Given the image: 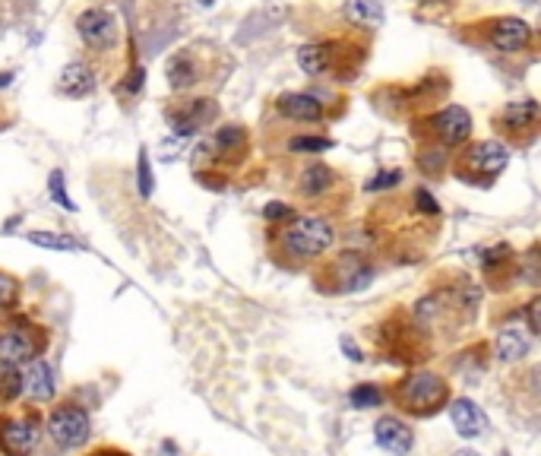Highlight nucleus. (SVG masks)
Wrapping results in <instances>:
<instances>
[{"label": "nucleus", "mask_w": 541, "mask_h": 456, "mask_svg": "<svg viewBox=\"0 0 541 456\" xmlns=\"http://www.w3.org/2000/svg\"><path fill=\"white\" fill-rule=\"evenodd\" d=\"M390 399L402 412H408V415L431 418L434 412H440L450 403V384L431 371H415V374H406L390 390Z\"/></svg>", "instance_id": "nucleus-1"}, {"label": "nucleus", "mask_w": 541, "mask_h": 456, "mask_svg": "<svg viewBox=\"0 0 541 456\" xmlns=\"http://www.w3.org/2000/svg\"><path fill=\"white\" fill-rule=\"evenodd\" d=\"M278 244H282V254H288V257L314 260L330 251L332 225L326 219H320V216H294L278 232Z\"/></svg>", "instance_id": "nucleus-2"}, {"label": "nucleus", "mask_w": 541, "mask_h": 456, "mask_svg": "<svg viewBox=\"0 0 541 456\" xmlns=\"http://www.w3.org/2000/svg\"><path fill=\"white\" fill-rule=\"evenodd\" d=\"M48 434L51 441L64 450L83 447L89 441V415H86L80 406L64 403L48 415Z\"/></svg>", "instance_id": "nucleus-3"}, {"label": "nucleus", "mask_w": 541, "mask_h": 456, "mask_svg": "<svg viewBox=\"0 0 541 456\" xmlns=\"http://www.w3.org/2000/svg\"><path fill=\"white\" fill-rule=\"evenodd\" d=\"M38 444V412L26 415H0V453L32 456Z\"/></svg>", "instance_id": "nucleus-4"}, {"label": "nucleus", "mask_w": 541, "mask_h": 456, "mask_svg": "<svg viewBox=\"0 0 541 456\" xmlns=\"http://www.w3.org/2000/svg\"><path fill=\"white\" fill-rule=\"evenodd\" d=\"M76 32L89 48L105 51L118 42V19L108 10H86V13L76 16Z\"/></svg>", "instance_id": "nucleus-5"}, {"label": "nucleus", "mask_w": 541, "mask_h": 456, "mask_svg": "<svg viewBox=\"0 0 541 456\" xmlns=\"http://www.w3.org/2000/svg\"><path fill=\"white\" fill-rule=\"evenodd\" d=\"M374 441H377V447L386 450L390 456H408V453H412V447H415V434H412V428L402 422V418L384 415V418H377Z\"/></svg>", "instance_id": "nucleus-6"}, {"label": "nucleus", "mask_w": 541, "mask_h": 456, "mask_svg": "<svg viewBox=\"0 0 541 456\" xmlns=\"http://www.w3.org/2000/svg\"><path fill=\"white\" fill-rule=\"evenodd\" d=\"M510 162V149L504 143H497V140H484V143H475L472 149L466 152V168L472 175H481V178H494L500 175Z\"/></svg>", "instance_id": "nucleus-7"}, {"label": "nucleus", "mask_w": 541, "mask_h": 456, "mask_svg": "<svg viewBox=\"0 0 541 456\" xmlns=\"http://www.w3.org/2000/svg\"><path fill=\"white\" fill-rule=\"evenodd\" d=\"M38 355V346H35V333L23 323L4 330L0 336V365H26L32 358Z\"/></svg>", "instance_id": "nucleus-8"}, {"label": "nucleus", "mask_w": 541, "mask_h": 456, "mask_svg": "<svg viewBox=\"0 0 541 456\" xmlns=\"http://www.w3.org/2000/svg\"><path fill=\"white\" fill-rule=\"evenodd\" d=\"M434 133L444 140L446 146H459L466 143L469 133H472V114L466 108L450 105L434 118Z\"/></svg>", "instance_id": "nucleus-9"}, {"label": "nucleus", "mask_w": 541, "mask_h": 456, "mask_svg": "<svg viewBox=\"0 0 541 456\" xmlns=\"http://www.w3.org/2000/svg\"><path fill=\"white\" fill-rule=\"evenodd\" d=\"M529 42H532V29H529V23L516 19V16L497 19L494 29H491V45H494L497 51H504V54L522 51V48H526Z\"/></svg>", "instance_id": "nucleus-10"}, {"label": "nucleus", "mask_w": 541, "mask_h": 456, "mask_svg": "<svg viewBox=\"0 0 541 456\" xmlns=\"http://www.w3.org/2000/svg\"><path fill=\"white\" fill-rule=\"evenodd\" d=\"M450 422L456 428L459 437H466V441H475L484 434L488 428V415L472 403V399H453L450 403Z\"/></svg>", "instance_id": "nucleus-11"}, {"label": "nucleus", "mask_w": 541, "mask_h": 456, "mask_svg": "<svg viewBox=\"0 0 541 456\" xmlns=\"http://www.w3.org/2000/svg\"><path fill=\"white\" fill-rule=\"evenodd\" d=\"M23 390L29 393L32 403H48V399H54V371L48 361H42V358H32L29 365V374L23 377Z\"/></svg>", "instance_id": "nucleus-12"}, {"label": "nucleus", "mask_w": 541, "mask_h": 456, "mask_svg": "<svg viewBox=\"0 0 541 456\" xmlns=\"http://www.w3.org/2000/svg\"><path fill=\"white\" fill-rule=\"evenodd\" d=\"M278 111L292 118V121H320L324 118V105L308 92H286L278 99Z\"/></svg>", "instance_id": "nucleus-13"}, {"label": "nucleus", "mask_w": 541, "mask_h": 456, "mask_svg": "<svg viewBox=\"0 0 541 456\" xmlns=\"http://www.w3.org/2000/svg\"><path fill=\"white\" fill-rule=\"evenodd\" d=\"M57 89L67 95V99H83L95 89V76L86 64H67L60 70V80H57Z\"/></svg>", "instance_id": "nucleus-14"}, {"label": "nucleus", "mask_w": 541, "mask_h": 456, "mask_svg": "<svg viewBox=\"0 0 541 456\" xmlns=\"http://www.w3.org/2000/svg\"><path fill=\"white\" fill-rule=\"evenodd\" d=\"M532 349V336L522 327H504L497 333V358L500 361H522Z\"/></svg>", "instance_id": "nucleus-15"}, {"label": "nucleus", "mask_w": 541, "mask_h": 456, "mask_svg": "<svg viewBox=\"0 0 541 456\" xmlns=\"http://www.w3.org/2000/svg\"><path fill=\"white\" fill-rule=\"evenodd\" d=\"M332 61H336V51H332V45H326V42H314V45H304L298 51L301 70H304V73H310V76L330 73Z\"/></svg>", "instance_id": "nucleus-16"}, {"label": "nucleus", "mask_w": 541, "mask_h": 456, "mask_svg": "<svg viewBox=\"0 0 541 456\" xmlns=\"http://www.w3.org/2000/svg\"><path fill=\"white\" fill-rule=\"evenodd\" d=\"M346 19L361 29H377V26H384V7H380V0H348Z\"/></svg>", "instance_id": "nucleus-17"}, {"label": "nucleus", "mask_w": 541, "mask_h": 456, "mask_svg": "<svg viewBox=\"0 0 541 456\" xmlns=\"http://www.w3.org/2000/svg\"><path fill=\"white\" fill-rule=\"evenodd\" d=\"M500 121H504V127H510V130L535 127V124H538V102H532V99L510 102V105L504 108V114H500Z\"/></svg>", "instance_id": "nucleus-18"}, {"label": "nucleus", "mask_w": 541, "mask_h": 456, "mask_svg": "<svg viewBox=\"0 0 541 456\" xmlns=\"http://www.w3.org/2000/svg\"><path fill=\"white\" fill-rule=\"evenodd\" d=\"M196 80H200V70H196V64L190 61L187 54H178V57L168 61V83H171V89H187Z\"/></svg>", "instance_id": "nucleus-19"}, {"label": "nucleus", "mask_w": 541, "mask_h": 456, "mask_svg": "<svg viewBox=\"0 0 541 456\" xmlns=\"http://www.w3.org/2000/svg\"><path fill=\"white\" fill-rule=\"evenodd\" d=\"M332 168H326V165H310V168H304V178H301V190L308 194V197H320L324 190H330L332 187Z\"/></svg>", "instance_id": "nucleus-20"}, {"label": "nucleus", "mask_w": 541, "mask_h": 456, "mask_svg": "<svg viewBox=\"0 0 541 456\" xmlns=\"http://www.w3.org/2000/svg\"><path fill=\"white\" fill-rule=\"evenodd\" d=\"M23 393V374L16 365H0V403H13Z\"/></svg>", "instance_id": "nucleus-21"}, {"label": "nucleus", "mask_w": 541, "mask_h": 456, "mask_svg": "<svg viewBox=\"0 0 541 456\" xmlns=\"http://www.w3.org/2000/svg\"><path fill=\"white\" fill-rule=\"evenodd\" d=\"M348 403H352L354 409H374V406H384V390L374 387V384H358V387H352V393H348Z\"/></svg>", "instance_id": "nucleus-22"}, {"label": "nucleus", "mask_w": 541, "mask_h": 456, "mask_svg": "<svg viewBox=\"0 0 541 456\" xmlns=\"http://www.w3.org/2000/svg\"><path fill=\"white\" fill-rule=\"evenodd\" d=\"M32 244H38V247H48V251H80V244L73 241L70 235H51V232H29Z\"/></svg>", "instance_id": "nucleus-23"}, {"label": "nucleus", "mask_w": 541, "mask_h": 456, "mask_svg": "<svg viewBox=\"0 0 541 456\" xmlns=\"http://www.w3.org/2000/svg\"><path fill=\"white\" fill-rule=\"evenodd\" d=\"M240 140H244V133H240L238 127H222L216 133V140H212V146H216L218 152H238Z\"/></svg>", "instance_id": "nucleus-24"}, {"label": "nucleus", "mask_w": 541, "mask_h": 456, "mask_svg": "<svg viewBox=\"0 0 541 456\" xmlns=\"http://www.w3.org/2000/svg\"><path fill=\"white\" fill-rule=\"evenodd\" d=\"M48 187H51V197L57 200V206H64L67 213H73L76 203L67 197V190H64V175H60V171H51V178H48Z\"/></svg>", "instance_id": "nucleus-25"}, {"label": "nucleus", "mask_w": 541, "mask_h": 456, "mask_svg": "<svg viewBox=\"0 0 541 456\" xmlns=\"http://www.w3.org/2000/svg\"><path fill=\"white\" fill-rule=\"evenodd\" d=\"M292 149L294 152H326V149H332V140H324V137H294L292 140Z\"/></svg>", "instance_id": "nucleus-26"}, {"label": "nucleus", "mask_w": 541, "mask_h": 456, "mask_svg": "<svg viewBox=\"0 0 541 456\" xmlns=\"http://www.w3.org/2000/svg\"><path fill=\"white\" fill-rule=\"evenodd\" d=\"M140 194L146 200L152 197V171H149V156L146 152H140Z\"/></svg>", "instance_id": "nucleus-27"}, {"label": "nucleus", "mask_w": 541, "mask_h": 456, "mask_svg": "<svg viewBox=\"0 0 541 456\" xmlns=\"http://www.w3.org/2000/svg\"><path fill=\"white\" fill-rule=\"evenodd\" d=\"M13 298H16V282H13V276L0 273V308L13 304Z\"/></svg>", "instance_id": "nucleus-28"}, {"label": "nucleus", "mask_w": 541, "mask_h": 456, "mask_svg": "<svg viewBox=\"0 0 541 456\" xmlns=\"http://www.w3.org/2000/svg\"><path fill=\"white\" fill-rule=\"evenodd\" d=\"M399 178H402V171H384V175H377V181H370V184H368V190L392 187V184H399Z\"/></svg>", "instance_id": "nucleus-29"}, {"label": "nucleus", "mask_w": 541, "mask_h": 456, "mask_svg": "<svg viewBox=\"0 0 541 456\" xmlns=\"http://www.w3.org/2000/svg\"><path fill=\"white\" fill-rule=\"evenodd\" d=\"M415 200H418V206L424 209V213H440V206L434 203V197H431V194H428L424 187L415 190Z\"/></svg>", "instance_id": "nucleus-30"}, {"label": "nucleus", "mask_w": 541, "mask_h": 456, "mask_svg": "<svg viewBox=\"0 0 541 456\" xmlns=\"http://www.w3.org/2000/svg\"><path fill=\"white\" fill-rule=\"evenodd\" d=\"M263 216L270 222H276V219H288V216H292V209H288V203H270L263 209Z\"/></svg>", "instance_id": "nucleus-31"}, {"label": "nucleus", "mask_w": 541, "mask_h": 456, "mask_svg": "<svg viewBox=\"0 0 541 456\" xmlns=\"http://www.w3.org/2000/svg\"><path fill=\"white\" fill-rule=\"evenodd\" d=\"M143 67H136L133 73H130V80H127V92H140L143 89Z\"/></svg>", "instance_id": "nucleus-32"}, {"label": "nucleus", "mask_w": 541, "mask_h": 456, "mask_svg": "<svg viewBox=\"0 0 541 456\" xmlns=\"http://www.w3.org/2000/svg\"><path fill=\"white\" fill-rule=\"evenodd\" d=\"M529 333H538V301H529Z\"/></svg>", "instance_id": "nucleus-33"}, {"label": "nucleus", "mask_w": 541, "mask_h": 456, "mask_svg": "<svg viewBox=\"0 0 541 456\" xmlns=\"http://www.w3.org/2000/svg\"><path fill=\"white\" fill-rule=\"evenodd\" d=\"M342 346H346V352H348V358H352V361H361V358H364L358 349H354V342H352V339H342Z\"/></svg>", "instance_id": "nucleus-34"}, {"label": "nucleus", "mask_w": 541, "mask_h": 456, "mask_svg": "<svg viewBox=\"0 0 541 456\" xmlns=\"http://www.w3.org/2000/svg\"><path fill=\"white\" fill-rule=\"evenodd\" d=\"M89 456H130V453H124V450H111V447H102V450H92Z\"/></svg>", "instance_id": "nucleus-35"}, {"label": "nucleus", "mask_w": 541, "mask_h": 456, "mask_svg": "<svg viewBox=\"0 0 541 456\" xmlns=\"http://www.w3.org/2000/svg\"><path fill=\"white\" fill-rule=\"evenodd\" d=\"M453 456H481V453H475V450H459V453H453Z\"/></svg>", "instance_id": "nucleus-36"}, {"label": "nucleus", "mask_w": 541, "mask_h": 456, "mask_svg": "<svg viewBox=\"0 0 541 456\" xmlns=\"http://www.w3.org/2000/svg\"><path fill=\"white\" fill-rule=\"evenodd\" d=\"M200 4H203V7H212V4H216V0H200Z\"/></svg>", "instance_id": "nucleus-37"}, {"label": "nucleus", "mask_w": 541, "mask_h": 456, "mask_svg": "<svg viewBox=\"0 0 541 456\" xmlns=\"http://www.w3.org/2000/svg\"><path fill=\"white\" fill-rule=\"evenodd\" d=\"M500 456H510V453H500Z\"/></svg>", "instance_id": "nucleus-38"}]
</instances>
